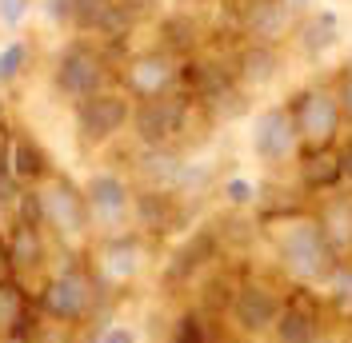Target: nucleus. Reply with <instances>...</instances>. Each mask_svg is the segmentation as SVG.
<instances>
[{
	"instance_id": "obj_34",
	"label": "nucleus",
	"mask_w": 352,
	"mask_h": 343,
	"mask_svg": "<svg viewBox=\"0 0 352 343\" xmlns=\"http://www.w3.org/2000/svg\"><path fill=\"white\" fill-rule=\"evenodd\" d=\"M340 176H344V180H352V144L340 152Z\"/></svg>"
},
{
	"instance_id": "obj_28",
	"label": "nucleus",
	"mask_w": 352,
	"mask_h": 343,
	"mask_svg": "<svg viewBox=\"0 0 352 343\" xmlns=\"http://www.w3.org/2000/svg\"><path fill=\"white\" fill-rule=\"evenodd\" d=\"M332 296H336V303L344 311H352V263L332 268Z\"/></svg>"
},
{
	"instance_id": "obj_5",
	"label": "nucleus",
	"mask_w": 352,
	"mask_h": 343,
	"mask_svg": "<svg viewBox=\"0 0 352 343\" xmlns=\"http://www.w3.org/2000/svg\"><path fill=\"white\" fill-rule=\"evenodd\" d=\"M41 192V208H44V228L60 232V236H80L88 232L92 215H88V200H85V188H76L68 176H48Z\"/></svg>"
},
{
	"instance_id": "obj_9",
	"label": "nucleus",
	"mask_w": 352,
	"mask_h": 343,
	"mask_svg": "<svg viewBox=\"0 0 352 343\" xmlns=\"http://www.w3.org/2000/svg\"><path fill=\"white\" fill-rule=\"evenodd\" d=\"M44 307H48V316H56V320H80L88 307H92V279H88V272L65 268L56 279H48V287H44Z\"/></svg>"
},
{
	"instance_id": "obj_7",
	"label": "nucleus",
	"mask_w": 352,
	"mask_h": 343,
	"mask_svg": "<svg viewBox=\"0 0 352 343\" xmlns=\"http://www.w3.org/2000/svg\"><path fill=\"white\" fill-rule=\"evenodd\" d=\"M124 88H129L136 100H153V96H168L180 88V60L148 48V52H136L129 64H124Z\"/></svg>"
},
{
	"instance_id": "obj_29",
	"label": "nucleus",
	"mask_w": 352,
	"mask_h": 343,
	"mask_svg": "<svg viewBox=\"0 0 352 343\" xmlns=\"http://www.w3.org/2000/svg\"><path fill=\"white\" fill-rule=\"evenodd\" d=\"M44 12V21L56 28H72V0H36Z\"/></svg>"
},
{
	"instance_id": "obj_4",
	"label": "nucleus",
	"mask_w": 352,
	"mask_h": 343,
	"mask_svg": "<svg viewBox=\"0 0 352 343\" xmlns=\"http://www.w3.org/2000/svg\"><path fill=\"white\" fill-rule=\"evenodd\" d=\"M280 256H285V268L292 272L296 279H320V276H332V252L320 224L312 220H296L288 224V232L280 236Z\"/></svg>"
},
{
	"instance_id": "obj_30",
	"label": "nucleus",
	"mask_w": 352,
	"mask_h": 343,
	"mask_svg": "<svg viewBox=\"0 0 352 343\" xmlns=\"http://www.w3.org/2000/svg\"><path fill=\"white\" fill-rule=\"evenodd\" d=\"M173 343H208V327H204L197 316H184L180 327H176V340Z\"/></svg>"
},
{
	"instance_id": "obj_8",
	"label": "nucleus",
	"mask_w": 352,
	"mask_h": 343,
	"mask_svg": "<svg viewBox=\"0 0 352 343\" xmlns=\"http://www.w3.org/2000/svg\"><path fill=\"white\" fill-rule=\"evenodd\" d=\"M296 144H300V132L292 124V112L288 108H268V112H261L256 132H252V148H256L261 160L285 164L288 156L296 152Z\"/></svg>"
},
{
	"instance_id": "obj_6",
	"label": "nucleus",
	"mask_w": 352,
	"mask_h": 343,
	"mask_svg": "<svg viewBox=\"0 0 352 343\" xmlns=\"http://www.w3.org/2000/svg\"><path fill=\"white\" fill-rule=\"evenodd\" d=\"M72 120H76V136L85 144H104L116 132H124V124L132 120V104L124 92H96L80 104H72Z\"/></svg>"
},
{
	"instance_id": "obj_3",
	"label": "nucleus",
	"mask_w": 352,
	"mask_h": 343,
	"mask_svg": "<svg viewBox=\"0 0 352 343\" xmlns=\"http://www.w3.org/2000/svg\"><path fill=\"white\" fill-rule=\"evenodd\" d=\"M288 112H292V124L300 132V140L308 144V152L329 148L332 140H336V132H340V120H344L340 100L329 88H305V92H296V100H292Z\"/></svg>"
},
{
	"instance_id": "obj_12",
	"label": "nucleus",
	"mask_w": 352,
	"mask_h": 343,
	"mask_svg": "<svg viewBox=\"0 0 352 343\" xmlns=\"http://www.w3.org/2000/svg\"><path fill=\"white\" fill-rule=\"evenodd\" d=\"M232 311H236V323L244 331H264L280 320V303L268 287H241L232 300Z\"/></svg>"
},
{
	"instance_id": "obj_2",
	"label": "nucleus",
	"mask_w": 352,
	"mask_h": 343,
	"mask_svg": "<svg viewBox=\"0 0 352 343\" xmlns=\"http://www.w3.org/2000/svg\"><path fill=\"white\" fill-rule=\"evenodd\" d=\"M188 112H192V96L168 92V96H153V100H136L129 124L144 148H168V140L184 132Z\"/></svg>"
},
{
	"instance_id": "obj_19",
	"label": "nucleus",
	"mask_w": 352,
	"mask_h": 343,
	"mask_svg": "<svg viewBox=\"0 0 352 343\" xmlns=\"http://www.w3.org/2000/svg\"><path fill=\"white\" fill-rule=\"evenodd\" d=\"M41 259H44V228L12 224V236H8V263H12V268H36Z\"/></svg>"
},
{
	"instance_id": "obj_33",
	"label": "nucleus",
	"mask_w": 352,
	"mask_h": 343,
	"mask_svg": "<svg viewBox=\"0 0 352 343\" xmlns=\"http://www.w3.org/2000/svg\"><path fill=\"white\" fill-rule=\"evenodd\" d=\"M100 343H136V335H132L129 327H109V331H104V340Z\"/></svg>"
},
{
	"instance_id": "obj_23",
	"label": "nucleus",
	"mask_w": 352,
	"mask_h": 343,
	"mask_svg": "<svg viewBox=\"0 0 352 343\" xmlns=\"http://www.w3.org/2000/svg\"><path fill=\"white\" fill-rule=\"evenodd\" d=\"M132 208H136V220L144 224V228H168L173 224V192H144L132 200Z\"/></svg>"
},
{
	"instance_id": "obj_25",
	"label": "nucleus",
	"mask_w": 352,
	"mask_h": 343,
	"mask_svg": "<svg viewBox=\"0 0 352 343\" xmlns=\"http://www.w3.org/2000/svg\"><path fill=\"white\" fill-rule=\"evenodd\" d=\"M28 316V300H24V292L16 283H8V279H0V335L8 340L12 335V327Z\"/></svg>"
},
{
	"instance_id": "obj_24",
	"label": "nucleus",
	"mask_w": 352,
	"mask_h": 343,
	"mask_svg": "<svg viewBox=\"0 0 352 343\" xmlns=\"http://www.w3.org/2000/svg\"><path fill=\"white\" fill-rule=\"evenodd\" d=\"M28 64H32V44L21 40V36L8 40L0 48V88H12L28 72Z\"/></svg>"
},
{
	"instance_id": "obj_14",
	"label": "nucleus",
	"mask_w": 352,
	"mask_h": 343,
	"mask_svg": "<svg viewBox=\"0 0 352 343\" xmlns=\"http://www.w3.org/2000/svg\"><path fill=\"white\" fill-rule=\"evenodd\" d=\"M200 44V24L197 16H188V12H173V16H164L160 21V52H168V56H192Z\"/></svg>"
},
{
	"instance_id": "obj_20",
	"label": "nucleus",
	"mask_w": 352,
	"mask_h": 343,
	"mask_svg": "<svg viewBox=\"0 0 352 343\" xmlns=\"http://www.w3.org/2000/svg\"><path fill=\"white\" fill-rule=\"evenodd\" d=\"M320 232L329 239L332 252H349L352 248V200H332L320 215Z\"/></svg>"
},
{
	"instance_id": "obj_18",
	"label": "nucleus",
	"mask_w": 352,
	"mask_h": 343,
	"mask_svg": "<svg viewBox=\"0 0 352 343\" xmlns=\"http://www.w3.org/2000/svg\"><path fill=\"white\" fill-rule=\"evenodd\" d=\"M100 268H104V276H109V279L136 276V268H140V248H136V239H132V236H112L109 244H104Z\"/></svg>"
},
{
	"instance_id": "obj_26",
	"label": "nucleus",
	"mask_w": 352,
	"mask_h": 343,
	"mask_svg": "<svg viewBox=\"0 0 352 343\" xmlns=\"http://www.w3.org/2000/svg\"><path fill=\"white\" fill-rule=\"evenodd\" d=\"M109 8H112V0H72V28L96 36V28L109 16Z\"/></svg>"
},
{
	"instance_id": "obj_10",
	"label": "nucleus",
	"mask_w": 352,
	"mask_h": 343,
	"mask_svg": "<svg viewBox=\"0 0 352 343\" xmlns=\"http://www.w3.org/2000/svg\"><path fill=\"white\" fill-rule=\"evenodd\" d=\"M85 200H88V215L104 228H116L132 208V192L129 184L116 176V172H96L85 184Z\"/></svg>"
},
{
	"instance_id": "obj_16",
	"label": "nucleus",
	"mask_w": 352,
	"mask_h": 343,
	"mask_svg": "<svg viewBox=\"0 0 352 343\" xmlns=\"http://www.w3.org/2000/svg\"><path fill=\"white\" fill-rule=\"evenodd\" d=\"M276 48L272 44H248V48H241V56H236V80L241 84H248V88H261V84H268L272 76H276Z\"/></svg>"
},
{
	"instance_id": "obj_13",
	"label": "nucleus",
	"mask_w": 352,
	"mask_h": 343,
	"mask_svg": "<svg viewBox=\"0 0 352 343\" xmlns=\"http://www.w3.org/2000/svg\"><path fill=\"white\" fill-rule=\"evenodd\" d=\"M276 335H280V343H312L316 340V300L296 296V300L288 303V311H280Z\"/></svg>"
},
{
	"instance_id": "obj_1",
	"label": "nucleus",
	"mask_w": 352,
	"mask_h": 343,
	"mask_svg": "<svg viewBox=\"0 0 352 343\" xmlns=\"http://www.w3.org/2000/svg\"><path fill=\"white\" fill-rule=\"evenodd\" d=\"M109 76H112V60L104 52V44L92 40V36H72L52 60V88L72 104L104 92Z\"/></svg>"
},
{
	"instance_id": "obj_22",
	"label": "nucleus",
	"mask_w": 352,
	"mask_h": 343,
	"mask_svg": "<svg viewBox=\"0 0 352 343\" xmlns=\"http://www.w3.org/2000/svg\"><path fill=\"white\" fill-rule=\"evenodd\" d=\"M300 180H305V188H316V192L332 188L336 180H344V176H340V156L329 152V148L308 152L305 164H300Z\"/></svg>"
},
{
	"instance_id": "obj_17",
	"label": "nucleus",
	"mask_w": 352,
	"mask_h": 343,
	"mask_svg": "<svg viewBox=\"0 0 352 343\" xmlns=\"http://www.w3.org/2000/svg\"><path fill=\"white\" fill-rule=\"evenodd\" d=\"M212 252H217V232H197V236L188 239L180 252H176V259L168 263V283H180V279H188L192 272H197L204 259H212Z\"/></svg>"
},
{
	"instance_id": "obj_27",
	"label": "nucleus",
	"mask_w": 352,
	"mask_h": 343,
	"mask_svg": "<svg viewBox=\"0 0 352 343\" xmlns=\"http://www.w3.org/2000/svg\"><path fill=\"white\" fill-rule=\"evenodd\" d=\"M32 4H36V0H0V24H4L8 32H16V28L28 21Z\"/></svg>"
},
{
	"instance_id": "obj_11",
	"label": "nucleus",
	"mask_w": 352,
	"mask_h": 343,
	"mask_svg": "<svg viewBox=\"0 0 352 343\" xmlns=\"http://www.w3.org/2000/svg\"><path fill=\"white\" fill-rule=\"evenodd\" d=\"M8 168H12V180L21 188H36L44 184L52 168H48V152L36 144V136L28 132H12V156H8Z\"/></svg>"
},
{
	"instance_id": "obj_31",
	"label": "nucleus",
	"mask_w": 352,
	"mask_h": 343,
	"mask_svg": "<svg viewBox=\"0 0 352 343\" xmlns=\"http://www.w3.org/2000/svg\"><path fill=\"white\" fill-rule=\"evenodd\" d=\"M224 196H228V204H236V208H244V204H252V196H256V188H252V180H244V176H232V180L224 184Z\"/></svg>"
},
{
	"instance_id": "obj_32",
	"label": "nucleus",
	"mask_w": 352,
	"mask_h": 343,
	"mask_svg": "<svg viewBox=\"0 0 352 343\" xmlns=\"http://www.w3.org/2000/svg\"><path fill=\"white\" fill-rule=\"evenodd\" d=\"M336 100H340V112L352 120V64H349V72L340 76V92H336Z\"/></svg>"
},
{
	"instance_id": "obj_21",
	"label": "nucleus",
	"mask_w": 352,
	"mask_h": 343,
	"mask_svg": "<svg viewBox=\"0 0 352 343\" xmlns=\"http://www.w3.org/2000/svg\"><path fill=\"white\" fill-rule=\"evenodd\" d=\"M336 32H340V21H336V12H312L305 24H300V48H305L308 56H320L324 48L336 44Z\"/></svg>"
},
{
	"instance_id": "obj_15",
	"label": "nucleus",
	"mask_w": 352,
	"mask_h": 343,
	"mask_svg": "<svg viewBox=\"0 0 352 343\" xmlns=\"http://www.w3.org/2000/svg\"><path fill=\"white\" fill-rule=\"evenodd\" d=\"M136 168H140V176L153 184L156 192H176V180H180L184 160H180L173 148H144Z\"/></svg>"
}]
</instances>
